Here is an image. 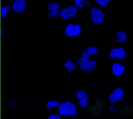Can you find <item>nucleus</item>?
<instances>
[{
	"label": "nucleus",
	"mask_w": 133,
	"mask_h": 119,
	"mask_svg": "<svg viewBox=\"0 0 133 119\" xmlns=\"http://www.w3.org/2000/svg\"><path fill=\"white\" fill-rule=\"evenodd\" d=\"M73 119H77V118H73Z\"/></svg>",
	"instance_id": "nucleus-29"
},
{
	"label": "nucleus",
	"mask_w": 133,
	"mask_h": 119,
	"mask_svg": "<svg viewBox=\"0 0 133 119\" xmlns=\"http://www.w3.org/2000/svg\"><path fill=\"white\" fill-rule=\"evenodd\" d=\"M78 104L82 108H86L88 106V104L86 100H79Z\"/></svg>",
	"instance_id": "nucleus-21"
},
{
	"label": "nucleus",
	"mask_w": 133,
	"mask_h": 119,
	"mask_svg": "<svg viewBox=\"0 0 133 119\" xmlns=\"http://www.w3.org/2000/svg\"><path fill=\"white\" fill-rule=\"evenodd\" d=\"M86 51L89 55H96L98 53V50L96 47H87Z\"/></svg>",
	"instance_id": "nucleus-15"
},
{
	"label": "nucleus",
	"mask_w": 133,
	"mask_h": 119,
	"mask_svg": "<svg viewBox=\"0 0 133 119\" xmlns=\"http://www.w3.org/2000/svg\"><path fill=\"white\" fill-rule=\"evenodd\" d=\"M76 98L79 100H87L88 98V95L87 93H86L84 91H78L76 94Z\"/></svg>",
	"instance_id": "nucleus-10"
},
{
	"label": "nucleus",
	"mask_w": 133,
	"mask_h": 119,
	"mask_svg": "<svg viewBox=\"0 0 133 119\" xmlns=\"http://www.w3.org/2000/svg\"><path fill=\"white\" fill-rule=\"evenodd\" d=\"M58 113L60 116H73L77 113L76 105L70 101L63 102L58 107Z\"/></svg>",
	"instance_id": "nucleus-1"
},
{
	"label": "nucleus",
	"mask_w": 133,
	"mask_h": 119,
	"mask_svg": "<svg viewBox=\"0 0 133 119\" xmlns=\"http://www.w3.org/2000/svg\"><path fill=\"white\" fill-rule=\"evenodd\" d=\"M81 28L78 24H69L65 28V33L69 37L77 36L81 33Z\"/></svg>",
	"instance_id": "nucleus-3"
},
{
	"label": "nucleus",
	"mask_w": 133,
	"mask_h": 119,
	"mask_svg": "<svg viewBox=\"0 0 133 119\" xmlns=\"http://www.w3.org/2000/svg\"><path fill=\"white\" fill-rule=\"evenodd\" d=\"M82 57H83L86 60L87 62H89V61H90V55L87 52V51L86 50H84L82 53Z\"/></svg>",
	"instance_id": "nucleus-19"
},
{
	"label": "nucleus",
	"mask_w": 133,
	"mask_h": 119,
	"mask_svg": "<svg viewBox=\"0 0 133 119\" xmlns=\"http://www.w3.org/2000/svg\"><path fill=\"white\" fill-rule=\"evenodd\" d=\"M60 15L61 18L64 20L68 19L70 18V17L68 15V13L67 8H64L62 9L60 11Z\"/></svg>",
	"instance_id": "nucleus-14"
},
{
	"label": "nucleus",
	"mask_w": 133,
	"mask_h": 119,
	"mask_svg": "<svg viewBox=\"0 0 133 119\" xmlns=\"http://www.w3.org/2000/svg\"><path fill=\"white\" fill-rule=\"evenodd\" d=\"M47 119H61V117L59 114H55L49 115Z\"/></svg>",
	"instance_id": "nucleus-24"
},
{
	"label": "nucleus",
	"mask_w": 133,
	"mask_h": 119,
	"mask_svg": "<svg viewBox=\"0 0 133 119\" xmlns=\"http://www.w3.org/2000/svg\"><path fill=\"white\" fill-rule=\"evenodd\" d=\"M85 62H88L86 61V59L83 57H79L77 60V63L79 65H81L82 64L84 63H85Z\"/></svg>",
	"instance_id": "nucleus-23"
},
{
	"label": "nucleus",
	"mask_w": 133,
	"mask_h": 119,
	"mask_svg": "<svg viewBox=\"0 0 133 119\" xmlns=\"http://www.w3.org/2000/svg\"><path fill=\"white\" fill-rule=\"evenodd\" d=\"M112 73L115 76H120L124 74L125 67L124 65H121L118 63H114L112 67Z\"/></svg>",
	"instance_id": "nucleus-5"
},
{
	"label": "nucleus",
	"mask_w": 133,
	"mask_h": 119,
	"mask_svg": "<svg viewBox=\"0 0 133 119\" xmlns=\"http://www.w3.org/2000/svg\"><path fill=\"white\" fill-rule=\"evenodd\" d=\"M125 56V51L124 49L122 47L118 48L116 58H117L118 59H122L124 58Z\"/></svg>",
	"instance_id": "nucleus-13"
},
{
	"label": "nucleus",
	"mask_w": 133,
	"mask_h": 119,
	"mask_svg": "<svg viewBox=\"0 0 133 119\" xmlns=\"http://www.w3.org/2000/svg\"><path fill=\"white\" fill-rule=\"evenodd\" d=\"M47 7L49 10H57L60 7V5L56 3H50L47 5Z\"/></svg>",
	"instance_id": "nucleus-12"
},
{
	"label": "nucleus",
	"mask_w": 133,
	"mask_h": 119,
	"mask_svg": "<svg viewBox=\"0 0 133 119\" xmlns=\"http://www.w3.org/2000/svg\"><path fill=\"white\" fill-rule=\"evenodd\" d=\"M91 20L92 22L97 24H99L102 22L104 19V14L99 8H92L90 10Z\"/></svg>",
	"instance_id": "nucleus-2"
},
{
	"label": "nucleus",
	"mask_w": 133,
	"mask_h": 119,
	"mask_svg": "<svg viewBox=\"0 0 133 119\" xmlns=\"http://www.w3.org/2000/svg\"><path fill=\"white\" fill-rule=\"evenodd\" d=\"M64 66L66 68V69L69 71H73L76 68L75 63L71 60L66 61L64 63Z\"/></svg>",
	"instance_id": "nucleus-8"
},
{
	"label": "nucleus",
	"mask_w": 133,
	"mask_h": 119,
	"mask_svg": "<svg viewBox=\"0 0 133 119\" xmlns=\"http://www.w3.org/2000/svg\"><path fill=\"white\" fill-rule=\"evenodd\" d=\"M89 64L93 68H95L96 67V62L95 61V60H90L89 62Z\"/></svg>",
	"instance_id": "nucleus-26"
},
{
	"label": "nucleus",
	"mask_w": 133,
	"mask_h": 119,
	"mask_svg": "<svg viewBox=\"0 0 133 119\" xmlns=\"http://www.w3.org/2000/svg\"><path fill=\"white\" fill-rule=\"evenodd\" d=\"M9 10V7L8 6H6L5 7H4L3 6H2L1 8V17L2 18H5L7 16V11Z\"/></svg>",
	"instance_id": "nucleus-16"
},
{
	"label": "nucleus",
	"mask_w": 133,
	"mask_h": 119,
	"mask_svg": "<svg viewBox=\"0 0 133 119\" xmlns=\"http://www.w3.org/2000/svg\"><path fill=\"white\" fill-rule=\"evenodd\" d=\"M46 107L48 109H50L52 108V101H49L46 104Z\"/></svg>",
	"instance_id": "nucleus-27"
},
{
	"label": "nucleus",
	"mask_w": 133,
	"mask_h": 119,
	"mask_svg": "<svg viewBox=\"0 0 133 119\" xmlns=\"http://www.w3.org/2000/svg\"><path fill=\"white\" fill-rule=\"evenodd\" d=\"M109 99L110 100V101L112 102V103H114V102H115L116 101H118L117 98L115 96H114L113 94H110L109 96Z\"/></svg>",
	"instance_id": "nucleus-22"
},
{
	"label": "nucleus",
	"mask_w": 133,
	"mask_h": 119,
	"mask_svg": "<svg viewBox=\"0 0 133 119\" xmlns=\"http://www.w3.org/2000/svg\"><path fill=\"white\" fill-rule=\"evenodd\" d=\"M96 1L99 5L103 6L107 5L109 3L110 0H96Z\"/></svg>",
	"instance_id": "nucleus-20"
},
{
	"label": "nucleus",
	"mask_w": 133,
	"mask_h": 119,
	"mask_svg": "<svg viewBox=\"0 0 133 119\" xmlns=\"http://www.w3.org/2000/svg\"><path fill=\"white\" fill-rule=\"evenodd\" d=\"M114 96H116L118 101L120 100H122L123 99V96L124 95V92L123 90L121 88H115L112 93Z\"/></svg>",
	"instance_id": "nucleus-7"
},
{
	"label": "nucleus",
	"mask_w": 133,
	"mask_h": 119,
	"mask_svg": "<svg viewBox=\"0 0 133 119\" xmlns=\"http://www.w3.org/2000/svg\"><path fill=\"white\" fill-rule=\"evenodd\" d=\"M80 69L81 70H84V71L87 72H91L94 70V68H93L89 63V62H85L81 65H80Z\"/></svg>",
	"instance_id": "nucleus-9"
},
{
	"label": "nucleus",
	"mask_w": 133,
	"mask_h": 119,
	"mask_svg": "<svg viewBox=\"0 0 133 119\" xmlns=\"http://www.w3.org/2000/svg\"><path fill=\"white\" fill-rule=\"evenodd\" d=\"M127 38V36L124 31L118 30L116 32V37H115V41L117 43H124L125 42Z\"/></svg>",
	"instance_id": "nucleus-6"
},
{
	"label": "nucleus",
	"mask_w": 133,
	"mask_h": 119,
	"mask_svg": "<svg viewBox=\"0 0 133 119\" xmlns=\"http://www.w3.org/2000/svg\"><path fill=\"white\" fill-rule=\"evenodd\" d=\"M3 29L2 30V35H3Z\"/></svg>",
	"instance_id": "nucleus-28"
},
{
	"label": "nucleus",
	"mask_w": 133,
	"mask_h": 119,
	"mask_svg": "<svg viewBox=\"0 0 133 119\" xmlns=\"http://www.w3.org/2000/svg\"><path fill=\"white\" fill-rule=\"evenodd\" d=\"M59 15H60V11H59L58 9L50 10L48 12V16L51 18L56 17L58 16Z\"/></svg>",
	"instance_id": "nucleus-17"
},
{
	"label": "nucleus",
	"mask_w": 133,
	"mask_h": 119,
	"mask_svg": "<svg viewBox=\"0 0 133 119\" xmlns=\"http://www.w3.org/2000/svg\"><path fill=\"white\" fill-rule=\"evenodd\" d=\"M67 10L68 15L70 17H73L75 16L77 13V8L73 6H69L68 8H67Z\"/></svg>",
	"instance_id": "nucleus-11"
},
{
	"label": "nucleus",
	"mask_w": 133,
	"mask_h": 119,
	"mask_svg": "<svg viewBox=\"0 0 133 119\" xmlns=\"http://www.w3.org/2000/svg\"><path fill=\"white\" fill-rule=\"evenodd\" d=\"M117 50H118V48H112L111 49L110 52V56L111 58L114 59V58H116L117 54Z\"/></svg>",
	"instance_id": "nucleus-18"
},
{
	"label": "nucleus",
	"mask_w": 133,
	"mask_h": 119,
	"mask_svg": "<svg viewBox=\"0 0 133 119\" xmlns=\"http://www.w3.org/2000/svg\"><path fill=\"white\" fill-rule=\"evenodd\" d=\"M52 108H57V107H59V105H60V103L59 102L57 101V100H52Z\"/></svg>",
	"instance_id": "nucleus-25"
},
{
	"label": "nucleus",
	"mask_w": 133,
	"mask_h": 119,
	"mask_svg": "<svg viewBox=\"0 0 133 119\" xmlns=\"http://www.w3.org/2000/svg\"><path fill=\"white\" fill-rule=\"evenodd\" d=\"M12 7L15 12H21L26 7V2L24 0H15L12 4Z\"/></svg>",
	"instance_id": "nucleus-4"
}]
</instances>
